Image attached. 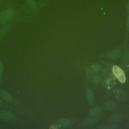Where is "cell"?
<instances>
[{
    "mask_svg": "<svg viewBox=\"0 0 129 129\" xmlns=\"http://www.w3.org/2000/svg\"><path fill=\"white\" fill-rule=\"evenodd\" d=\"M0 96L6 101L9 102H12L13 101L12 97L8 93L2 89H0Z\"/></svg>",
    "mask_w": 129,
    "mask_h": 129,
    "instance_id": "7",
    "label": "cell"
},
{
    "mask_svg": "<svg viewBox=\"0 0 129 129\" xmlns=\"http://www.w3.org/2000/svg\"><path fill=\"white\" fill-rule=\"evenodd\" d=\"M112 73L114 76L116 77L118 80L122 83L125 81V76L123 70L118 66H114L112 68Z\"/></svg>",
    "mask_w": 129,
    "mask_h": 129,
    "instance_id": "2",
    "label": "cell"
},
{
    "mask_svg": "<svg viewBox=\"0 0 129 129\" xmlns=\"http://www.w3.org/2000/svg\"><path fill=\"white\" fill-rule=\"evenodd\" d=\"M2 104H3V103H2V101L0 100V105H2Z\"/></svg>",
    "mask_w": 129,
    "mask_h": 129,
    "instance_id": "20",
    "label": "cell"
},
{
    "mask_svg": "<svg viewBox=\"0 0 129 129\" xmlns=\"http://www.w3.org/2000/svg\"><path fill=\"white\" fill-rule=\"evenodd\" d=\"M97 122V119L96 118H89L85 120L83 124L84 125H90L93 124H94Z\"/></svg>",
    "mask_w": 129,
    "mask_h": 129,
    "instance_id": "14",
    "label": "cell"
},
{
    "mask_svg": "<svg viewBox=\"0 0 129 129\" xmlns=\"http://www.w3.org/2000/svg\"><path fill=\"white\" fill-rule=\"evenodd\" d=\"M29 7L33 10L35 11L37 9V3L35 0H25Z\"/></svg>",
    "mask_w": 129,
    "mask_h": 129,
    "instance_id": "12",
    "label": "cell"
},
{
    "mask_svg": "<svg viewBox=\"0 0 129 129\" xmlns=\"http://www.w3.org/2000/svg\"><path fill=\"white\" fill-rule=\"evenodd\" d=\"M105 85H106L107 87H112L114 84H115V82L111 80H107L106 83H105Z\"/></svg>",
    "mask_w": 129,
    "mask_h": 129,
    "instance_id": "17",
    "label": "cell"
},
{
    "mask_svg": "<svg viewBox=\"0 0 129 129\" xmlns=\"http://www.w3.org/2000/svg\"><path fill=\"white\" fill-rule=\"evenodd\" d=\"M121 54V51L119 49H115L107 53V56L110 58H117L120 57Z\"/></svg>",
    "mask_w": 129,
    "mask_h": 129,
    "instance_id": "6",
    "label": "cell"
},
{
    "mask_svg": "<svg viewBox=\"0 0 129 129\" xmlns=\"http://www.w3.org/2000/svg\"><path fill=\"white\" fill-rule=\"evenodd\" d=\"M127 27L128 30H129V3L127 4Z\"/></svg>",
    "mask_w": 129,
    "mask_h": 129,
    "instance_id": "18",
    "label": "cell"
},
{
    "mask_svg": "<svg viewBox=\"0 0 129 129\" xmlns=\"http://www.w3.org/2000/svg\"><path fill=\"white\" fill-rule=\"evenodd\" d=\"M113 95L115 98L120 102L124 101L127 98L126 94L120 89H116L113 91Z\"/></svg>",
    "mask_w": 129,
    "mask_h": 129,
    "instance_id": "3",
    "label": "cell"
},
{
    "mask_svg": "<svg viewBox=\"0 0 129 129\" xmlns=\"http://www.w3.org/2000/svg\"><path fill=\"white\" fill-rule=\"evenodd\" d=\"M91 70L92 71V72H98L100 70L101 67L100 66L99 64H97V63H94L93 64H92L90 68Z\"/></svg>",
    "mask_w": 129,
    "mask_h": 129,
    "instance_id": "15",
    "label": "cell"
},
{
    "mask_svg": "<svg viewBox=\"0 0 129 129\" xmlns=\"http://www.w3.org/2000/svg\"><path fill=\"white\" fill-rule=\"evenodd\" d=\"M101 112V109L99 107H94L92 108L89 112L90 115L92 117H96L98 116Z\"/></svg>",
    "mask_w": 129,
    "mask_h": 129,
    "instance_id": "11",
    "label": "cell"
},
{
    "mask_svg": "<svg viewBox=\"0 0 129 129\" xmlns=\"http://www.w3.org/2000/svg\"><path fill=\"white\" fill-rule=\"evenodd\" d=\"M0 117L5 120H9L13 118V115L9 111L3 110L0 111Z\"/></svg>",
    "mask_w": 129,
    "mask_h": 129,
    "instance_id": "8",
    "label": "cell"
},
{
    "mask_svg": "<svg viewBox=\"0 0 129 129\" xmlns=\"http://www.w3.org/2000/svg\"><path fill=\"white\" fill-rule=\"evenodd\" d=\"M101 77L98 75H96L93 77L92 79V81L94 83H98L101 81Z\"/></svg>",
    "mask_w": 129,
    "mask_h": 129,
    "instance_id": "16",
    "label": "cell"
},
{
    "mask_svg": "<svg viewBox=\"0 0 129 129\" xmlns=\"http://www.w3.org/2000/svg\"><path fill=\"white\" fill-rule=\"evenodd\" d=\"M122 61L126 66L129 65V51H126L123 54Z\"/></svg>",
    "mask_w": 129,
    "mask_h": 129,
    "instance_id": "13",
    "label": "cell"
},
{
    "mask_svg": "<svg viewBox=\"0 0 129 129\" xmlns=\"http://www.w3.org/2000/svg\"><path fill=\"white\" fill-rule=\"evenodd\" d=\"M104 107L105 108L109 111H115L116 108L117 106L116 103L112 101H107L104 103Z\"/></svg>",
    "mask_w": 129,
    "mask_h": 129,
    "instance_id": "4",
    "label": "cell"
},
{
    "mask_svg": "<svg viewBox=\"0 0 129 129\" xmlns=\"http://www.w3.org/2000/svg\"><path fill=\"white\" fill-rule=\"evenodd\" d=\"M86 95L88 102L90 104H92L94 100V94L92 90L90 89H87L86 90Z\"/></svg>",
    "mask_w": 129,
    "mask_h": 129,
    "instance_id": "9",
    "label": "cell"
},
{
    "mask_svg": "<svg viewBox=\"0 0 129 129\" xmlns=\"http://www.w3.org/2000/svg\"><path fill=\"white\" fill-rule=\"evenodd\" d=\"M122 117H123V115L121 113H114L110 117V120L111 122H116L120 120Z\"/></svg>",
    "mask_w": 129,
    "mask_h": 129,
    "instance_id": "10",
    "label": "cell"
},
{
    "mask_svg": "<svg viewBox=\"0 0 129 129\" xmlns=\"http://www.w3.org/2000/svg\"><path fill=\"white\" fill-rule=\"evenodd\" d=\"M3 65H2V63H1V61H0V78L2 76V72H3Z\"/></svg>",
    "mask_w": 129,
    "mask_h": 129,
    "instance_id": "19",
    "label": "cell"
},
{
    "mask_svg": "<svg viewBox=\"0 0 129 129\" xmlns=\"http://www.w3.org/2000/svg\"><path fill=\"white\" fill-rule=\"evenodd\" d=\"M14 11L11 8H8L4 10L0 15V22L2 24L7 23L14 15Z\"/></svg>",
    "mask_w": 129,
    "mask_h": 129,
    "instance_id": "1",
    "label": "cell"
},
{
    "mask_svg": "<svg viewBox=\"0 0 129 129\" xmlns=\"http://www.w3.org/2000/svg\"><path fill=\"white\" fill-rule=\"evenodd\" d=\"M73 121L68 118L60 119L57 121V124L60 126H66L72 124Z\"/></svg>",
    "mask_w": 129,
    "mask_h": 129,
    "instance_id": "5",
    "label": "cell"
}]
</instances>
